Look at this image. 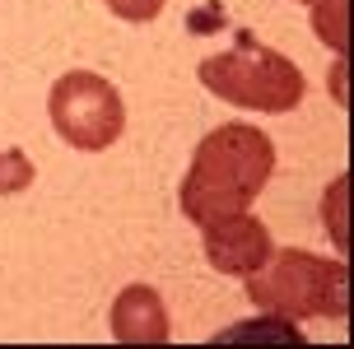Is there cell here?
Here are the masks:
<instances>
[{
	"label": "cell",
	"mask_w": 354,
	"mask_h": 349,
	"mask_svg": "<svg viewBox=\"0 0 354 349\" xmlns=\"http://www.w3.org/2000/svg\"><path fill=\"white\" fill-rule=\"evenodd\" d=\"M275 173V140L261 126L224 122L210 135H201L192 168L177 187V205L196 228L224 224L233 214L252 209Z\"/></svg>",
	"instance_id": "6da1fadb"
},
{
	"label": "cell",
	"mask_w": 354,
	"mask_h": 349,
	"mask_svg": "<svg viewBox=\"0 0 354 349\" xmlns=\"http://www.w3.org/2000/svg\"><path fill=\"white\" fill-rule=\"evenodd\" d=\"M248 303L257 312L308 321H340L350 312V270L340 256H313L303 247H270L261 270L248 275Z\"/></svg>",
	"instance_id": "7a4b0ae2"
},
{
	"label": "cell",
	"mask_w": 354,
	"mask_h": 349,
	"mask_svg": "<svg viewBox=\"0 0 354 349\" xmlns=\"http://www.w3.org/2000/svg\"><path fill=\"white\" fill-rule=\"evenodd\" d=\"M196 79L210 88L214 98H224L233 107H248V112H294L308 93V79L303 70L280 56L275 47H261V42H243V47H229V52H214L196 66Z\"/></svg>",
	"instance_id": "3957f363"
},
{
	"label": "cell",
	"mask_w": 354,
	"mask_h": 349,
	"mask_svg": "<svg viewBox=\"0 0 354 349\" xmlns=\"http://www.w3.org/2000/svg\"><path fill=\"white\" fill-rule=\"evenodd\" d=\"M52 131L80 154H103L126 131V103L117 84H107L93 70H66L47 93Z\"/></svg>",
	"instance_id": "277c9868"
},
{
	"label": "cell",
	"mask_w": 354,
	"mask_h": 349,
	"mask_svg": "<svg viewBox=\"0 0 354 349\" xmlns=\"http://www.w3.org/2000/svg\"><path fill=\"white\" fill-rule=\"evenodd\" d=\"M201 238H205V261L219 270V275H233V279H248L252 270H261V261L270 256V228L243 209V214H233L224 224H210L201 228Z\"/></svg>",
	"instance_id": "5b68a950"
},
{
	"label": "cell",
	"mask_w": 354,
	"mask_h": 349,
	"mask_svg": "<svg viewBox=\"0 0 354 349\" xmlns=\"http://www.w3.org/2000/svg\"><path fill=\"white\" fill-rule=\"evenodd\" d=\"M112 335L122 345H168L173 321H168V308H163L159 289L126 284L122 294L112 298Z\"/></svg>",
	"instance_id": "8992f818"
},
{
	"label": "cell",
	"mask_w": 354,
	"mask_h": 349,
	"mask_svg": "<svg viewBox=\"0 0 354 349\" xmlns=\"http://www.w3.org/2000/svg\"><path fill=\"white\" fill-rule=\"evenodd\" d=\"M308 5V19H313V33L331 47V52H345V15H350V0H303Z\"/></svg>",
	"instance_id": "52a82bcc"
},
{
	"label": "cell",
	"mask_w": 354,
	"mask_h": 349,
	"mask_svg": "<svg viewBox=\"0 0 354 349\" xmlns=\"http://www.w3.org/2000/svg\"><path fill=\"white\" fill-rule=\"evenodd\" d=\"M243 335H257V340H289V345H303L299 321H289V317H270V312H261L257 321H238V326H229V331H219L214 340H243Z\"/></svg>",
	"instance_id": "ba28073f"
},
{
	"label": "cell",
	"mask_w": 354,
	"mask_h": 349,
	"mask_svg": "<svg viewBox=\"0 0 354 349\" xmlns=\"http://www.w3.org/2000/svg\"><path fill=\"white\" fill-rule=\"evenodd\" d=\"M33 158L24 154V149H0V196H19L33 187Z\"/></svg>",
	"instance_id": "9c48e42d"
},
{
	"label": "cell",
	"mask_w": 354,
	"mask_h": 349,
	"mask_svg": "<svg viewBox=\"0 0 354 349\" xmlns=\"http://www.w3.org/2000/svg\"><path fill=\"white\" fill-rule=\"evenodd\" d=\"M340 200H345V177H336V182H331V191H326V205H322L326 224H331V243L345 252V247H350V228H345V219H340Z\"/></svg>",
	"instance_id": "30bf717a"
},
{
	"label": "cell",
	"mask_w": 354,
	"mask_h": 349,
	"mask_svg": "<svg viewBox=\"0 0 354 349\" xmlns=\"http://www.w3.org/2000/svg\"><path fill=\"white\" fill-rule=\"evenodd\" d=\"M103 5L117 19H126V23H149V19L163 15V5H168V0H103Z\"/></svg>",
	"instance_id": "8fae6325"
},
{
	"label": "cell",
	"mask_w": 354,
	"mask_h": 349,
	"mask_svg": "<svg viewBox=\"0 0 354 349\" xmlns=\"http://www.w3.org/2000/svg\"><path fill=\"white\" fill-rule=\"evenodd\" d=\"M340 79H345V66L336 61V70H331V93H336V103H345V88H340Z\"/></svg>",
	"instance_id": "7c38bea8"
}]
</instances>
